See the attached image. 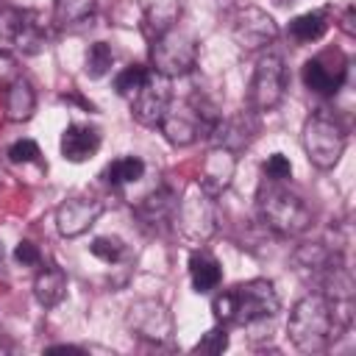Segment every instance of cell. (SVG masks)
I'll use <instances>...</instances> for the list:
<instances>
[{
	"label": "cell",
	"mask_w": 356,
	"mask_h": 356,
	"mask_svg": "<svg viewBox=\"0 0 356 356\" xmlns=\"http://www.w3.org/2000/svg\"><path fill=\"white\" fill-rule=\"evenodd\" d=\"M281 309L278 292L273 286V281L267 278H253L245 284H236L220 295H214L211 300V312L217 325H242L245 331H250V339L259 337H270L264 334V328L270 331L275 314Z\"/></svg>",
	"instance_id": "1"
},
{
	"label": "cell",
	"mask_w": 356,
	"mask_h": 356,
	"mask_svg": "<svg viewBox=\"0 0 356 356\" xmlns=\"http://www.w3.org/2000/svg\"><path fill=\"white\" fill-rule=\"evenodd\" d=\"M350 22H353V8L345 11V22H342V28H345L348 33H353V25H350Z\"/></svg>",
	"instance_id": "36"
},
{
	"label": "cell",
	"mask_w": 356,
	"mask_h": 356,
	"mask_svg": "<svg viewBox=\"0 0 356 356\" xmlns=\"http://www.w3.org/2000/svg\"><path fill=\"white\" fill-rule=\"evenodd\" d=\"M103 178L111 184V186H128V184H136L145 178V161L139 156H122V159H114Z\"/></svg>",
	"instance_id": "24"
},
{
	"label": "cell",
	"mask_w": 356,
	"mask_h": 356,
	"mask_svg": "<svg viewBox=\"0 0 356 356\" xmlns=\"http://www.w3.org/2000/svg\"><path fill=\"white\" fill-rule=\"evenodd\" d=\"M275 39H278V25L267 11L248 6L234 17V42L242 50H248V53L264 50Z\"/></svg>",
	"instance_id": "13"
},
{
	"label": "cell",
	"mask_w": 356,
	"mask_h": 356,
	"mask_svg": "<svg viewBox=\"0 0 356 356\" xmlns=\"http://www.w3.org/2000/svg\"><path fill=\"white\" fill-rule=\"evenodd\" d=\"M64 295H67V273L56 261H50L33 278V298L39 300V306L53 309V306H58L64 300Z\"/></svg>",
	"instance_id": "21"
},
{
	"label": "cell",
	"mask_w": 356,
	"mask_h": 356,
	"mask_svg": "<svg viewBox=\"0 0 356 356\" xmlns=\"http://www.w3.org/2000/svg\"><path fill=\"white\" fill-rule=\"evenodd\" d=\"M0 39L17 44L22 53L36 56L47 47V25L39 19L36 11L25 8H0Z\"/></svg>",
	"instance_id": "9"
},
{
	"label": "cell",
	"mask_w": 356,
	"mask_h": 356,
	"mask_svg": "<svg viewBox=\"0 0 356 356\" xmlns=\"http://www.w3.org/2000/svg\"><path fill=\"white\" fill-rule=\"evenodd\" d=\"M150 64L164 78H181L197 64V42L175 25L150 42Z\"/></svg>",
	"instance_id": "6"
},
{
	"label": "cell",
	"mask_w": 356,
	"mask_h": 356,
	"mask_svg": "<svg viewBox=\"0 0 356 356\" xmlns=\"http://www.w3.org/2000/svg\"><path fill=\"white\" fill-rule=\"evenodd\" d=\"M220 122V114H217V106L209 103L206 97H197L192 95L186 103L181 106H172L167 108L164 120L159 122L164 139L175 147H186L192 145L197 136H209L214 131V125Z\"/></svg>",
	"instance_id": "4"
},
{
	"label": "cell",
	"mask_w": 356,
	"mask_h": 356,
	"mask_svg": "<svg viewBox=\"0 0 356 356\" xmlns=\"http://www.w3.org/2000/svg\"><path fill=\"white\" fill-rule=\"evenodd\" d=\"M348 56L342 50H334V53H323V56H314L303 64L300 70V78L306 83L309 92L314 95H323V97H331L342 89L345 78H348Z\"/></svg>",
	"instance_id": "11"
},
{
	"label": "cell",
	"mask_w": 356,
	"mask_h": 356,
	"mask_svg": "<svg viewBox=\"0 0 356 356\" xmlns=\"http://www.w3.org/2000/svg\"><path fill=\"white\" fill-rule=\"evenodd\" d=\"M259 217L278 236H298L312 225V209L306 200L273 181L259 192Z\"/></svg>",
	"instance_id": "3"
},
{
	"label": "cell",
	"mask_w": 356,
	"mask_h": 356,
	"mask_svg": "<svg viewBox=\"0 0 356 356\" xmlns=\"http://www.w3.org/2000/svg\"><path fill=\"white\" fill-rule=\"evenodd\" d=\"M286 92V67H284V58L275 56V53H267L256 61V70H253V78H250V86H248V103L256 114L261 111H270L281 103Z\"/></svg>",
	"instance_id": "8"
},
{
	"label": "cell",
	"mask_w": 356,
	"mask_h": 356,
	"mask_svg": "<svg viewBox=\"0 0 356 356\" xmlns=\"http://www.w3.org/2000/svg\"><path fill=\"white\" fill-rule=\"evenodd\" d=\"M64 100H70V103H78L81 108H86V111H95V106L89 103V100H83V97H78L75 92H70V95H64Z\"/></svg>",
	"instance_id": "35"
},
{
	"label": "cell",
	"mask_w": 356,
	"mask_h": 356,
	"mask_svg": "<svg viewBox=\"0 0 356 356\" xmlns=\"http://www.w3.org/2000/svg\"><path fill=\"white\" fill-rule=\"evenodd\" d=\"M89 250H92L95 259H100L106 264H117L122 259V253H125V242L120 236H111V234L108 236H95Z\"/></svg>",
	"instance_id": "28"
},
{
	"label": "cell",
	"mask_w": 356,
	"mask_h": 356,
	"mask_svg": "<svg viewBox=\"0 0 356 356\" xmlns=\"http://www.w3.org/2000/svg\"><path fill=\"white\" fill-rule=\"evenodd\" d=\"M172 103V78H164L159 72H147L139 92L131 97V114L142 125H159Z\"/></svg>",
	"instance_id": "10"
},
{
	"label": "cell",
	"mask_w": 356,
	"mask_h": 356,
	"mask_svg": "<svg viewBox=\"0 0 356 356\" xmlns=\"http://www.w3.org/2000/svg\"><path fill=\"white\" fill-rule=\"evenodd\" d=\"M3 106H6V120L11 122H25L36 111V92L28 78L17 75L8 86H3Z\"/></svg>",
	"instance_id": "20"
},
{
	"label": "cell",
	"mask_w": 356,
	"mask_h": 356,
	"mask_svg": "<svg viewBox=\"0 0 356 356\" xmlns=\"http://www.w3.org/2000/svg\"><path fill=\"white\" fill-rule=\"evenodd\" d=\"M175 203H178V197H175L167 186H161V189H153L150 195H145V197L136 203V214H139V220H142L145 225L161 231V228H167V225L172 222V217H175Z\"/></svg>",
	"instance_id": "19"
},
{
	"label": "cell",
	"mask_w": 356,
	"mask_h": 356,
	"mask_svg": "<svg viewBox=\"0 0 356 356\" xmlns=\"http://www.w3.org/2000/svg\"><path fill=\"white\" fill-rule=\"evenodd\" d=\"M225 348H228V331H225V325H217V328L206 331L203 339H200L192 350H195V353H206V356H217V353H222Z\"/></svg>",
	"instance_id": "29"
},
{
	"label": "cell",
	"mask_w": 356,
	"mask_h": 356,
	"mask_svg": "<svg viewBox=\"0 0 356 356\" xmlns=\"http://www.w3.org/2000/svg\"><path fill=\"white\" fill-rule=\"evenodd\" d=\"M147 67L145 64H128L122 72H117V78H114V89H117V95L120 97H125V100H131L136 92H139V86L145 83V78H147Z\"/></svg>",
	"instance_id": "27"
},
{
	"label": "cell",
	"mask_w": 356,
	"mask_h": 356,
	"mask_svg": "<svg viewBox=\"0 0 356 356\" xmlns=\"http://www.w3.org/2000/svg\"><path fill=\"white\" fill-rule=\"evenodd\" d=\"M189 278H192L195 292H211L222 281V267H220V261L211 253L195 250L189 256Z\"/></svg>",
	"instance_id": "22"
},
{
	"label": "cell",
	"mask_w": 356,
	"mask_h": 356,
	"mask_svg": "<svg viewBox=\"0 0 356 356\" xmlns=\"http://www.w3.org/2000/svg\"><path fill=\"white\" fill-rule=\"evenodd\" d=\"M39 145L33 139H17L11 147H8V159L14 164H31V161H39Z\"/></svg>",
	"instance_id": "30"
},
{
	"label": "cell",
	"mask_w": 356,
	"mask_h": 356,
	"mask_svg": "<svg viewBox=\"0 0 356 356\" xmlns=\"http://www.w3.org/2000/svg\"><path fill=\"white\" fill-rule=\"evenodd\" d=\"M14 259H17L22 267H33V264L42 261V253H39V248H36L31 239H22V242L14 248Z\"/></svg>",
	"instance_id": "32"
},
{
	"label": "cell",
	"mask_w": 356,
	"mask_h": 356,
	"mask_svg": "<svg viewBox=\"0 0 356 356\" xmlns=\"http://www.w3.org/2000/svg\"><path fill=\"white\" fill-rule=\"evenodd\" d=\"M100 147V131L92 125H81V122H70L61 134V156L72 164H81L86 159H92Z\"/></svg>",
	"instance_id": "18"
},
{
	"label": "cell",
	"mask_w": 356,
	"mask_h": 356,
	"mask_svg": "<svg viewBox=\"0 0 356 356\" xmlns=\"http://www.w3.org/2000/svg\"><path fill=\"white\" fill-rule=\"evenodd\" d=\"M17 78V58L8 50H0V86H8Z\"/></svg>",
	"instance_id": "33"
},
{
	"label": "cell",
	"mask_w": 356,
	"mask_h": 356,
	"mask_svg": "<svg viewBox=\"0 0 356 356\" xmlns=\"http://www.w3.org/2000/svg\"><path fill=\"white\" fill-rule=\"evenodd\" d=\"M345 142H348L345 128L331 114L317 111L303 125V150H306L309 161L320 170H331L339 161Z\"/></svg>",
	"instance_id": "7"
},
{
	"label": "cell",
	"mask_w": 356,
	"mask_h": 356,
	"mask_svg": "<svg viewBox=\"0 0 356 356\" xmlns=\"http://www.w3.org/2000/svg\"><path fill=\"white\" fill-rule=\"evenodd\" d=\"M178 234L192 242V245H203L209 242V236L217 228V211H214V197L209 192L200 189V184H189L184 189V195L175 203V217H172Z\"/></svg>",
	"instance_id": "5"
},
{
	"label": "cell",
	"mask_w": 356,
	"mask_h": 356,
	"mask_svg": "<svg viewBox=\"0 0 356 356\" xmlns=\"http://www.w3.org/2000/svg\"><path fill=\"white\" fill-rule=\"evenodd\" d=\"M256 134H259V120H256V111L250 108V111H239L228 120L220 117V122L214 125L209 139H211V145H220V147H228L231 153H239L253 142Z\"/></svg>",
	"instance_id": "16"
},
{
	"label": "cell",
	"mask_w": 356,
	"mask_h": 356,
	"mask_svg": "<svg viewBox=\"0 0 356 356\" xmlns=\"http://www.w3.org/2000/svg\"><path fill=\"white\" fill-rule=\"evenodd\" d=\"M139 11H142V31L147 42H153L156 36L178 25L181 0H139Z\"/></svg>",
	"instance_id": "17"
},
{
	"label": "cell",
	"mask_w": 356,
	"mask_h": 356,
	"mask_svg": "<svg viewBox=\"0 0 356 356\" xmlns=\"http://www.w3.org/2000/svg\"><path fill=\"white\" fill-rule=\"evenodd\" d=\"M234 172H236V153H231L228 147L211 145L209 153L203 156L197 184H200L203 192H209L211 197H217L220 192H225L231 186Z\"/></svg>",
	"instance_id": "15"
},
{
	"label": "cell",
	"mask_w": 356,
	"mask_h": 356,
	"mask_svg": "<svg viewBox=\"0 0 356 356\" xmlns=\"http://www.w3.org/2000/svg\"><path fill=\"white\" fill-rule=\"evenodd\" d=\"M44 353H83V350L75 348V345H50Z\"/></svg>",
	"instance_id": "34"
},
{
	"label": "cell",
	"mask_w": 356,
	"mask_h": 356,
	"mask_svg": "<svg viewBox=\"0 0 356 356\" xmlns=\"http://www.w3.org/2000/svg\"><path fill=\"white\" fill-rule=\"evenodd\" d=\"M342 328L331 300L323 292H309L303 295L292 312H289V323H286V334L292 339V345L303 353H320L331 345V339H337V331Z\"/></svg>",
	"instance_id": "2"
},
{
	"label": "cell",
	"mask_w": 356,
	"mask_h": 356,
	"mask_svg": "<svg viewBox=\"0 0 356 356\" xmlns=\"http://www.w3.org/2000/svg\"><path fill=\"white\" fill-rule=\"evenodd\" d=\"M103 214V203L97 197H89V195H75V197H67L58 209H56V228L61 236L72 239L83 231H89L97 217Z\"/></svg>",
	"instance_id": "14"
},
{
	"label": "cell",
	"mask_w": 356,
	"mask_h": 356,
	"mask_svg": "<svg viewBox=\"0 0 356 356\" xmlns=\"http://www.w3.org/2000/svg\"><path fill=\"white\" fill-rule=\"evenodd\" d=\"M95 6H97V0H56V6H53V22L58 28L81 25V22H86L95 14Z\"/></svg>",
	"instance_id": "25"
},
{
	"label": "cell",
	"mask_w": 356,
	"mask_h": 356,
	"mask_svg": "<svg viewBox=\"0 0 356 356\" xmlns=\"http://www.w3.org/2000/svg\"><path fill=\"white\" fill-rule=\"evenodd\" d=\"M325 31H328V14L325 11H306V14H298L289 22V36L295 42H300V44L323 39Z\"/></svg>",
	"instance_id": "23"
},
{
	"label": "cell",
	"mask_w": 356,
	"mask_h": 356,
	"mask_svg": "<svg viewBox=\"0 0 356 356\" xmlns=\"http://www.w3.org/2000/svg\"><path fill=\"white\" fill-rule=\"evenodd\" d=\"M261 170H264V175H267L270 181H278V184L292 175V164H289V159H286L284 153H273V156L261 164Z\"/></svg>",
	"instance_id": "31"
},
{
	"label": "cell",
	"mask_w": 356,
	"mask_h": 356,
	"mask_svg": "<svg viewBox=\"0 0 356 356\" xmlns=\"http://www.w3.org/2000/svg\"><path fill=\"white\" fill-rule=\"evenodd\" d=\"M128 325L139 339L153 342V345H167L175 331L170 309L150 298H142L128 309Z\"/></svg>",
	"instance_id": "12"
},
{
	"label": "cell",
	"mask_w": 356,
	"mask_h": 356,
	"mask_svg": "<svg viewBox=\"0 0 356 356\" xmlns=\"http://www.w3.org/2000/svg\"><path fill=\"white\" fill-rule=\"evenodd\" d=\"M83 64H86L83 70H86L89 78H103V75L111 70V64H114V50H111V44H106V42L89 44Z\"/></svg>",
	"instance_id": "26"
}]
</instances>
